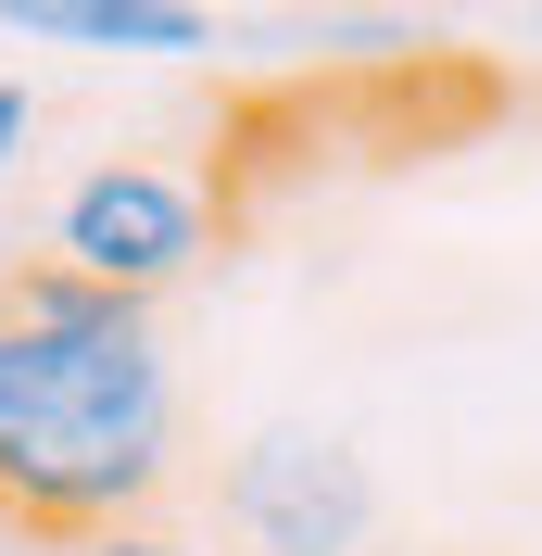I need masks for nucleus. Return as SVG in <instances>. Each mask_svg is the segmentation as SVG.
<instances>
[{
  "label": "nucleus",
  "mask_w": 542,
  "mask_h": 556,
  "mask_svg": "<svg viewBox=\"0 0 542 556\" xmlns=\"http://www.w3.org/2000/svg\"><path fill=\"white\" fill-rule=\"evenodd\" d=\"M177 481V367L165 329L64 266L0 278V519L38 544L152 519Z\"/></svg>",
  "instance_id": "f257e3e1"
},
{
  "label": "nucleus",
  "mask_w": 542,
  "mask_h": 556,
  "mask_svg": "<svg viewBox=\"0 0 542 556\" xmlns=\"http://www.w3.org/2000/svg\"><path fill=\"white\" fill-rule=\"evenodd\" d=\"M215 253V203L190 165H152V152H102V165H76L51 190V228H38V266L89 278L114 304H165L177 278H203Z\"/></svg>",
  "instance_id": "f03ea898"
},
{
  "label": "nucleus",
  "mask_w": 542,
  "mask_h": 556,
  "mask_svg": "<svg viewBox=\"0 0 542 556\" xmlns=\"http://www.w3.org/2000/svg\"><path fill=\"white\" fill-rule=\"evenodd\" d=\"M215 519H228L240 556H366L378 544V468L315 417H266L215 468Z\"/></svg>",
  "instance_id": "7ed1b4c3"
},
{
  "label": "nucleus",
  "mask_w": 542,
  "mask_h": 556,
  "mask_svg": "<svg viewBox=\"0 0 542 556\" xmlns=\"http://www.w3.org/2000/svg\"><path fill=\"white\" fill-rule=\"evenodd\" d=\"M0 26L76 38V51H152V64H177V51H203V38H215L190 0H13Z\"/></svg>",
  "instance_id": "20e7f679"
},
{
  "label": "nucleus",
  "mask_w": 542,
  "mask_h": 556,
  "mask_svg": "<svg viewBox=\"0 0 542 556\" xmlns=\"http://www.w3.org/2000/svg\"><path fill=\"white\" fill-rule=\"evenodd\" d=\"M64 556H203V544H177L165 519H127V531H89V544H64Z\"/></svg>",
  "instance_id": "39448f33"
},
{
  "label": "nucleus",
  "mask_w": 542,
  "mask_h": 556,
  "mask_svg": "<svg viewBox=\"0 0 542 556\" xmlns=\"http://www.w3.org/2000/svg\"><path fill=\"white\" fill-rule=\"evenodd\" d=\"M26 139H38V89H26V76H0V177L26 165Z\"/></svg>",
  "instance_id": "423d86ee"
}]
</instances>
